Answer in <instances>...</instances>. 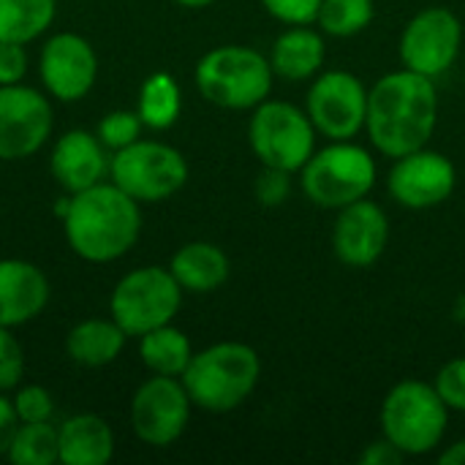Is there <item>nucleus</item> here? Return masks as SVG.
Wrapping results in <instances>:
<instances>
[{"label": "nucleus", "mask_w": 465, "mask_h": 465, "mask_svg": "<svg viewBox=\"0 0 465 465\" xmlns=\"http://www.w3.org/2000/svg\"><path fill=\"white\" fill-rule=\"evenodd\" d=\"M262 5L283 25H316L322 0H262Z\"/></svg>", "instance_id": "nucleus-33"}, {"label": "nucleus", "mask_w": 465, "mask_h": 465, "mask_svg": "<svg viewBox=\"0 0 465 465\" xmlns=\"http://www.w3.org/2000/svg\"><path fill=\"white\" fill-rule=\"evenodd\" d=\"M74 256L87 264H112L131 253L142 237V204L104 180L87 191L68 193V210L60 218Z\"/></svg>", "instance_id": "nucleus-2"}, {"label": "nucleus", "mask_w": 465, "mask_h": 465, "mask_svg": "<svg viewBox=\"0 0 465 465\" xmlns=\"http://www.w3.org/2000/svg\"><path fill=\"white\" fill-rule=\"evenodd\" d=\"M169 270L183 292L210 294V292H218L229 281L232 264H229V256L215 242L193 240L174 251Z\"/></svg>", "instance_id": "nucleus-22"}, {"label": "nucleus", "mask_w": 465, "mask_h": 465, "mask_svg": "<svg viewBox=\"0 0 465 465\" xmlns=\"http://www.w3.org/2000/svg\"><path fill=\"white\" fill-rule=\"evenodd\" d=\"M112 153L101 144L95 131L71 128L60 134L49 150V174L65 193L87 191L109 180Z\"/></svg>", "instance_id": "nucleus-17"}, {"label": "nucleus", "mask_w": 465, "mask_h": 465, "mask_svg": "<svg viewBox=\"0 0 465 465\" xmlns=\"http://www.w3.org/2000/svg\"><path fill=\"white\" fill-rule=\"evenodd\" d=\"M11 465H54L60 463L57 425L52 422H19L11 447L5 452Z\"/></svg>", "instance_id": "nucleus-26"}, {"label": "nucleus", "mask_w": 465, "mask_h": 465, "mask_svg": "<svg viewBox=\"0 0 465 465\" xmlns=\"http://www.w3.org/2000/svg\"><path fill=\"white\" fill-rule=\"evenodd\" d=\"M193 82L199 95L213 106L248 112L270 98L275 71L270 57L259 49L245 44H221L199 57Z\"/></svg>", "instance_id": "nucleus-4"}, {"label": "nucleus", "mask_w": 465, "mask_h": 465, "mask_svg": "<svg viewBox=\"0 0 465 465\" xmlns=\"http://www.w3.org/2000/svg\"><path fill=\"white\" fill-rule=\"evenodd\" d=\"M125 343H128V335L112 316L109 319L93 316V319L76 322L68 330L65 354L74 365L87 368V371H98V368L117 362Z\"/></svg>", "instance_id": "nucleus-21"}, {"label": "nucleus", "mask_w": 465, "mask_h": 465, "mask_svg": "<svg viewBox=\"0 0 465 465\" xmlns=\"http://www.w3.org/2000/svg\"><path fill=\"white\" fill-rule=\"evenodd\" d=\"M38 79L52 101L76 104L87 98L98 79L95 46L74 30L46 35L38 52Z\"/></svg>", "instance_id": "nucleus-13"}, {"label": "nucleus", "mask_w": 465, "mask_h": 465, "mask_svg": "<svg viewBox=\"0 0 465 465\" xmlns=\"http://www.w3.org/2000/svg\"><path fill=\"white\" fill-rule=\"evenodd\" d=\"M406 460V455L390 441V439H379L373 444L365 447V452L360 455V463L362 465H401Z\"/></svg>", "instance_id": "nucleus-35"}, {"label": "nucleus", "mask_w": 465, "mask_h": 465, "mask_svg": "<svg viewBox=\"0 0 465 465\" xmlns=\"http://www.w3.org/2000/svg\"><path fill=\"white\" fill-rule=\"evenodd\" d=\"M183 112V90L180 82L169 71L150 74L139 87L136 114L150 131H169Z\"/></svg>", "instance_id": "nucleus-24"}, {"label": "nucleus", "mask_w": 465, "mask_h": 465, "mask_svg": "<svg viewBox=\"0 0 465 465\" xmlns=\"http://www.w3.org/2000/svg\"><path fill=\"white\" fill-rule=\"evenodd\" d=\"M172 3H177V5H183V8H207V5H213L215 0H172Z\"/></svg>", "instance_id": "nucleus-38"}, {"label": "nucleus", "mask_w": 465, "mask_h": 465, "mask_svg": "<svg viewBox=\"0 0 465 465\" xmlns=\"http://www.w3.org/2000/svg\"><path fill=\"white\" fill-rule=\"evenodd\" d=\"M57 0H0V41L33 44L49 33Z\"/></svg>", "instance_id": "nucleus-25"}, {"label": "nucleus", "mask_w": 465, "mask_h": 465, "mask_svg": "<svg viewBox=\"0 0 465 465\" xmlns=\"http://www.w3.org/2000/svg\"><path fill=\"white\" fill-rule=\"evenodd\" d=\"M11 403L19 422H52L54 417V398L41 384H19L11 392Z\"/></svg>", "instance_id": "nucleus-29"}, {"label": "nucleus", "mask_w": 465, "mask_h": 465, "mask_svg": "<svg viewBox=\"0 0 465 465\" xmlns=\"http://www.w3.org/2000/svg\"><path fill=\"white\" fill-rule=\"evenodd\" d=\"M373 0H322L316 27L332 38H354L373 22Z\"/></svg>", "instance_id": "nucleus-27"}, {"label": "nucleus", "mask_w": 465, "mask_h": 465, "mask_svg": "<svg viewBox=\"0 0 465 465\" xmlns=\"http://www.w3.org/2000/svg\"><path fill=\"white\" fill-rule=\"evenodd\" d=\"M455 183V163L444 153L422 147L395 158L387 177V191L406 210H433L452 196Z\"/></svg>", "instance_id": "nucleus-15"}, {"label": "nucleus", "mask_w": 465, "mask_h": 465, "mask_svg": "<svg viewBox=\"0 0 465 465\" xmlns=\"http://www.w3.org/2000/svg\"><path fill=\"white\" fill-rule=\"evenodd\" d=\"M253 193H256L262 207H281V204H286V199L292 193V172L275 169V166H264L262 174L256 177Z\"/></svg>", "instance_id": "nucleus-32"}, {"label": "nucleus", "mask_w": 465, "mask_h": 465, "mask_svg": "<svg viewBox=\"0 0 465 465\" xmlns=\"http://www.w3.org/2000/svg\"><path fill=\"white\" fill-rule=\"evenodd\" d=\"M191 395L183 384V379L174 376H153L142 381L131 398L128 420L134 436L153 447L166 450L183 439L191 422Z\"/></svg>", "instance_id": "nucleus-10"}, {"label": "nucleus", "mask_w": 465, "mask_h": 465, "mask_svg": "<svg viewBox=\"0 0 465 465\" xmlns=\"http://www.w3.org/2000/svg\"><path fill=\"white\" fill-rule=\"evenodd\" d=\"M381 436L390 439L406 458L430 455L441 447L450 428V409L433 384L406 379L381 401Z\"/></svg>", "instance_id": "nucleus-5"}, {"label": "nucleus", "mask_w": 465, "mask_h": 465, "mask_svg": "<svg viewBox=\"0 0 465 465\" xmlns=\"http://www.w3.org/2000/svg\"><path fill=\"white\" fill-rule=\"evenodd\" d=\"M180 379L191 395L193 409L229 414L253 395L262 379V360L248 343L221 341L193 351Z\"/></svg>", "instance_id": "nucleus-3"}, {"label": "nucleus", "mask_w": 465, "mask_h": 465, "mask_svg": "<svg viewBox=\"0 0 465 465\" xmlns=\"http://www.w3.org/2000/svg\"><path fill=\"white\" fill-rule=\"evenodd\" d=\"M54 131L52 101L44 90L0 84V161L33 158Z\"/></svg>", "instance_id": "nucleus-14"}, {"label": "nucleus", "mask_w": 465, "mask_h": 465, "mask_svg": "<svg viewBox=\"0 0 465 465\" xmlns=\"http://www.w3.org/2000/svg\"><path fill=\"white\" fill-rule=\"evenodd\" d=\"M183 289L169 267L147 264L125 272L109 294V316L128 338L172 324L183 308Z\"/></svg>", "instance_id": "nucleus-7"}, {"label": "nucleus", "mask_w": 465, "mask_h": 465, "mask_svg": "<svg viewBox=\"0 0 465 465\" xmlns=\"http://www.w3.org/2000/svg\"><path fill=\"white\" fill-rule=\"evenodd\" d=\"M193 357V346L188 335L174 327L163 324L139 338V360L153 376H174L180 379Z\"/></svg>", "instance_id": "nucleus-23"}, {"label": "nucleus", "mask_w": 465, "mask_h": 465, "mask_svg": "<svg viewBox=\"0 0 465 465\" xmlns=\"http://www.w3.org/2000/svg\"><path fill=\"white\" fill-rule=\"evenodd\" d=\"M439 463L441 465H465V439L463 441H455L450 444L441 455H439Z\"/></svg>", "instance_id": "nucleus-37"}, {"label": "nucleus", "mask_w": 465, "mask_h": 465, "mask_svg": "<svg viewBox=\"0 0 465 465\" xmlns=\"http://www.w3.org/2000/svg\"><path fill=\"white\" fill-rule=\"evenodd\" d=\"M376 158L357 142H330L300 169V188L322 210H341L365 199L376 185Z\"/></svg>", "instance_id": "nucleus-6"}, {"label": "nucleus", "mask_w": 465, "mask_h": 465, "mask_svg": "<svg viewBox=\"0 0 465 465\" xmlns=\"http://www.w3.org/2000/svg\"><path fill=\"white\" fill-rule=\"evenodd\" d=\"M439 398L450 411H465V357L450 360L433 381Z\"/></svg>", "instance_id": "nucleus-31"}, {"label": "nucleus", "mask_w": 465, "mask_h": 465, "mask_svg": "<svg viewBox=\"0 0 465 465\" xmlns=\"http://www.w3.org/2000/svg\"><path fill=\"white\" fill-rule=\"evenodd\" d=\"M109 180L139 204H155L185 188L188 161L166 142L136 139L134 144L112 153Z\"/></svg>", "instance_id": "nucleus-8"}, {"label": "nucleus", "mask_w": 465, "mask_h": 465, "mask_svg": "<svg viewBox=\"0 0 465 465\" xmlns=\"http://www.w3.org/2000/svg\"><path fill=\"white\" fill-rule=\"evenodd\" d=\"M327 44L322 30L313 25H286V30L272 41L270 65L275 76L286 82H308L324 65Z\"/></svg>", "instance_id": "nucleus-20"}, {"label": "nucleus", "mask_w": 465, "mask_h": 465, "mask_svg": "<svg viewBox=\"0 0 465 465\" xmlns=\"http://www.w3.org/2000/svg\"><path fill=\"white\" fill-rule=\"evenodd\" d=\"M439 125V90L436 79L417 71L384 74L368 90L365 134L371 144L387 155L401 158L406 153L428 147Z\"/></svg>", "instance_id": "nucleus-1"}, {"label": "nucleus", "mask_w": 465, "mask_h": 465, "mask_svg": "<svg viewBox=\"0 0 465 465\" xmlns=\"http://www.w3.org/2000/svg\"><path fill=\"white\" fill-rule=\"evenodd\" d=\"M248 144L262 166H275L297 174L316 150V128L305 109L289 101H262L251 109Z\"/></svg>", "instance_id": "nucleus-9"}, {"label": "nucleus", "mask_w": 465, "mask_h": 465, "mask_svg": "<svg viewBox=\"0 0 465 465\" xmlns=\"http://www.w3.org/2000/svg\"><path fill=\"white\" fill-rule=\"evenodd\" d=\"M57 450L63 465H106L114 458L117 439L104 417L82 411L57 425Z\"/></svg>", "instance_id": "nucleus-19"}, {"label": "nucleus", "mask_w": 465, "mask_h": 465, "mask_svg": "<svg viewBox=\"0 0 465 465\" xmlns=\"http://www.w3.org/2000/svg\"><path fill=\"white\" fill-rule=\"evenodd\" d=\"M27 52L25 44L0 41V84H19L27 76Z\"/></svg>", "instance_id": "nucleus-34"}, {"label": "nucleus", "mask_w": 465, "mask_h": 465, "mask_svg": "<svg viewBox=\"0 0 465 465\" xmlns=\"http://www.w3.org/2000/svg\"><path fill=\"white\" fill-rule=\"evenodd\" d=\"M16 428H19V417L14 411L11 395L8 392H0V458H5Z\"/></svg>", "instance_id": "nucleus-36"}, {"label": "nucleus", "mask_w": 465, "mask_h": 465, "mask_svg": "<svg viewBox=\"0 0 465 465\" xmlns=\"http://www.w3.org/2000/svg\"><path fill=\"white\" fill-rule=\"evenodd\" d=\"M52 297L46 272L27 259H0V327L16 330L35 322Z\"/></svg>", "instance_id": "nucleus-18"}, {"label": "nucleus", "mask_w": 465, "mask_h": 465, "mask_svg": "<svg viewBox=\"0 0 465 465\" xmlns=\"http://www.w3.org/2000/svg\"><path fill=\"white\" fill-rule=\"evenodd\" d=\"M398 49L403 68L417 71L428 79H441L460 57L463 22L452 8H422L403 27Z\"/></svg>", "instance_id": "nucleus-12"}, {"label": "nucleus", "mask_w": 465, "mask_h": 465, "mask_svg": "<svg viewBox=\"0 0 465 465\" xmlns=\"http://www.w3.org/2000/svg\"><path fill=\"white\" fill-rule=\"evenodd\" d=\"M142 131H144V123L136 114V109L134 112L131 109H112L95 125V136L101 139V144L109 153H117V150L134 144L136 139H142Z\"/></svg>", "instance_id": "nucleus-28"}, {"label": "nucleus", "mask_w": 465, "mask_h": 465, "mask_svg": "<svg viewBox=\"0 0 465 465\" xmlns=\"http://www.w3.org/2000/svg\"><path fill=\"white\" fill-rule=\"evenodd\" d=\"M305 112L316 128L330 142L354 139L365 131L368 120V87L357 74L332 68L319 71L305 95Z\"/></svg>", "instance_id": "nucleus-11"}, {"label": "nucleus", "mask_w": 465, "mask_h": 465, "mask_svg": "<svg viewBox=\"0 0 465 465\" xmlns=\"http://www.w3.org/2000/svg\"><path fill=\"white\" fill-rule=\"evenodd\" d=\"M390 242V218L368 196L338 210L332 226V251L346 267L362 270L381 259Z\"/></svg>", "instance_id": "nucleus-16"}, {"label": "nucleus", "mask_w": 465, "mask_h": 465, "mask_svg": "<svg viewBox=\"0 0 465 465\" xmlns=\"http://www.w3.org/2000/svg\"><path fill=\"white\" fill-rule=\"evenodd\" d=\"M25 379V349L14 330L0 327V392H14Z\"/></svg>", "instance_id": "nucleus-30"}]
</instances>
